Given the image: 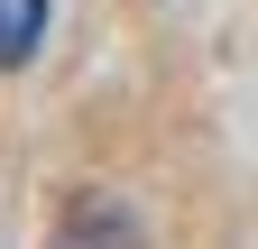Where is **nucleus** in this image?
Masks as SVG:
<instances>
[{"mask_svg": "<svg viewBox=\"0 0 258 249\" xmlns=\"http://www.w3.org/2000/svg\"><path fill=\"white\" fill-rule=\"evenodd\" d=\"M46 10L55 0H0V74H19L28 55L46 46Z\"/></svg>", "mask_w": 258, "mask_h": 249, "instance_id": "nucleus-1", "label": "nucleus"}]
</instances>
